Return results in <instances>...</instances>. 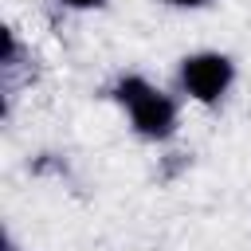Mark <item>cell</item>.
Segmentation results:
<instances>
[{
  "label": "cell",
  "instance_id": "1",
  "mask_svg": "<svg viewBox=\"0 0 251 251\" xmlns=\"http://www.w3.org/2000/svg\"><path fill=\"white\" fill-rule=\"evenodd\" d=\"M114 102L129 114V126L145 141H169L176 133V102L153 86L145 75H122L114 82Z\"/></svg>",
  "mask_w": 251,
  "mask_h": 251
},
{
  "label": "cell",
  "instance_id": "2",
  "mask_svg": "<svg viewBox=\"0 0 251 251\" xmlns=\"http://www.w3.org/2000/svg\"><path fill=\"white\" fill-rule=\"evenodd\" d=\"M176 82L180 90L200 102V106H216L231 82H235V63L224 55V51H192L180 59V71H176Z\"/></svg>",
  "mask_w": 251,
  "mask_h": 251
},
{
  "label": "cell",
  "instance_id": "3",
  "mask_svg": "<svg viewBox=\"0 0 251 251\" xmlns=\"http://www.w3.org/2000/svg\"><path fill=\"white\" fill-rule=\"evenodd\" d=\"M67 8H75V12H90V8H102L106 0H63Z\"/></svg>",
  "mask_w": 251,
  "mask_h": 251
},
{
  "label": "cell",
  "instance_id": "4",
  "mask_svg": "<svg viewBox=\"0 0 251 251\" xmlns=\"http://www.w3.org/2000/svg\"><path fill=\"white\" fill-rule=\"evenodd\" d=\"M169 8H204V4H212V0H165Z\"/></svg>",
  "mask_w": 251,
  "mask_h": 251
},
{
  "label": "cell",
  "instance_id": "5",
  "mask_svg": "<svg viewBox=\"0 0 251 251\" xmlns=\"http://www.w3.org/2000/svg\"><path fill=\"white\" fill-rule=\"evenodd\" d=\"M4 251H16V247H4Z\"/></svg>",
  "mask_w": 251,
  "mask_h": 251
}]
</instances>
